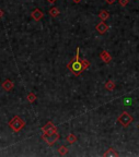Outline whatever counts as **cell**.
<instances>
[{
    "label": "cell",
    "mask_w": 139,
    "mask_h": 157,
    "mask_svg": "<svg viewBox=\"0 0 139 157\" xmlns=\"http://www.w3.org/2000/svg\"><path fill=\"white\" fill-rule=\"evenodd\" d=\"M138 127H139V125H138Z\"/></svg>",
    "instance_id": "603a6c76"
},
{
    "label": "cell",
    "mask_w": 139,
    "mask_h": 157,
    "mask_svg": "<svg viewBox=\"0 0 139 157\" xmlns=\"http://www.w3.org/2000/svg\"><path fill=\"white\" fill-rule=\"evenodd\" d=\"M95 30L100 33V34H104V33L107 32V30H108V25L105 23V21H102V22H100L99 24H96Z\"/></svg>",
    "instance_id": "8992f818"
},
{
    "label": "cell",
    "mask_w": 139,
    "mask_h": 157,
    "mask_svg": "<svg viewBox=\"0 0 139 157\" xmlns=\"http://www.w3.org/2000/svg\"><path fill=\"white\" fill-rule=\"evenodd\" d=\"M13 87H15V83L12 82L11 80H9V78L4 80V82H2V89H4V91H7V92H10V91H12V89H13Z\"/></svg>",
    "instance_id": "52a82bcc"
},
{
    "label": "cell",
    "mask_w": 139,
    "mask_h": 157,
    "mask_svg": "<svg viewBox=\"0 0 139 157\" xmlns=\"http://www.w3.org/2000/svg\"><path fill=\"white\" fill-rule=\"evenodd\" d=\"M81 60V66H82V70L84 71V70H87V69L89 68L90 67V61L89 60H87V59H80Z\"/></svg>",
    "instance_id": "2e32d148"
},
{
    "label": "cell",
    "mask_w": 139,
    "mask_h": 157,
    "mask_svg": "<svg viewBox=\"0 0 139 157\" xmlns=\"http://www.w3.org/2000/svg\"><path fill=\"white\" fill-rule=\"evenodd\" d=\"M2 17H4V11L0 9V19L2 18Z\"/></svg>",
    "instance_id": "44dd1931"
},
{
    "label": "cell",
    "mask_w": 139,
    "mask_h": 157,
    "mask_svg": "<svg viewBox=\"0 0 139 157\" xmlns=\"http://www.w3.org/2000/svg\"><path fill=\"white\" fill-rule=\"evenodd\" d=\"M118 4H121L122 7H126L129 4V0H118Z\"/></svg>",
    "instance_id": "ac0fdd59"
},
{
    "label": "cell",
    "mask_w": 139,
    "mask_h": 157,
    "mask_svg": "<svg viewBox=\"0 0 139 157\" xmlns=\"http://www.w3.org/2000/svg\"><path fill=\"white\" fill-rule=\"evenodd\" d=\"M31 17H32V19H34L35 21H39L41 19H43L44 17V13L42 12V10H39V9H34V10L32 11V13H31Z\"/></svg>",
    "instance_id": "ba28073f"
},
{
    "label": "cell",
    "mask_w": 139,
    "mask_h": 157,
    "mask_svg": "<svg viewBox=\"0 0 139 157\" xmlns=\"http://www.w3.org/2000/svg\"><path fill=\"white\" fill-rule=\"evenodd\" d=\"M48 13H49L50 17H53V18H56V17H58V15L60 14V11L58 10V8L52 7L49 10H48Z\"/></svg>",
    "instance_id": "8fae6325"
},
{
    "label": "cell",
    "mask_w": 139,
    "mask_h": 157,
    "mask_svg": "<svg viewBox=\"0 0 139 157\" xmlns=\"http://www.w3.org/2000/svg\"><path fill=\"white\" fill-rule=\"evenodd\" d=\"M72 1H74V2H76V4H78V2H80L81 0H72Z\"/></svg>",
    "instance_id": "7402d4cb"
},
{
    "label": "cell",
    "mask_w": 139,
    "mask_h": 157,
    "mask_svg": "<svg viewBox=\"0 0 139 157\" xmlns=\"http://www.w3.org/2000/svg\"><path fill=\"white\" fill-rule=\"evenodd\" d=\"M79 51H80V48L77 47V53H76V57L70 60V62L67 64V69L69 71L72 72V74L76 75V76H79L81 74L83 70H82V66H81V60L79 58Z\"/></svg>",
    "instance_id": "6da1fadb"
},
{
    "label": "cell",
    "mask_w": 139,
    "mask_h": 157,
    "mask_svg": "<svg viewBox=\"0 0 139 157\" xmlns=\"http://www.w3.org/2000/svg\"><path fill=\"white\" fill-rule=\"evenodd\" d=\"M42 140H44L48 145H54L59 140V134H58V132L54 133V134H44L43 133Z\"/></svg>",
    "instance_id": "277c9868"
},
{
    "label": "cell",
    "mask_w": 139,
    "mask_h": 157,
    "mask_svg": "<svg viewBox=\"0 0 139 157\" xmlns=\"http://www.w3.org/2000/svg\"><path fill=\"white\" fill-rule=\"evenodd\" d=\"M66 141H67L69 144H74V143H76V141H77V136H76L75 134L70 133V134L66 138Z\"/></svg>",
    "instance_id": "5bb4252c"
},
{
    "label": "cell",
    "mask_w": 139,
    "mask_h": 157,
    "mask_svg": "<svg viewBox=\"0 0 139 157\" xmlns=\"http://www.w3.org/2000/svg\"><path fill=\"white\" fill-rule=\"evenodd\" d=\"M99 18H100L102 21H106L107 19L110 18V13H108L106 10H101L100 13H99Z\"/></svg>",
    "instance_id": "7c38bea8"
},
{
    "label": "cell",
    "mask_w": 139,
    "mask_h": 157,
    "mask_svg": "<svg viewBox=\"0 0 139 157\" xmlns=\"http://www.w3.org/2000/svg\"><path fill=\"white\" fill-rule=\"evenodd\" d=\"M100 58H101V60L103 61V62H105V63H110L111 61H112V56L107 53L106 50H103V51L101 53Z\"/></svg>",
    "instance_id": "9c48e42d"
},
{
    "label": "cell",
    "mask_w": 139,
    "mask_h": 157,
    "mask_svg": "<svg viewBox=\"0 0 139 157\" xmlns=\"http://www.w3.org/2000/svg\"><path fill=\"white\" fill-rule=\"evenodd\" d=\"M26 98H28V100H29L30 103H34L37 97H36V95L34 93H29L28 94V96H26Z\"/></svg>",
    "instance_id": "e0dca14e"
},
{
    "label": "cell",
    "mask_w": 139,
    "mask_h": 157,
    "mask_svg": "<svg viewBox=\"0 0 139 157\" xmlns=\"http://www.w3.org/2000/svg\"><path fill=\"white\" fill-rule=\"evenodd\" d=\"M24 125H25L24 120H23L21 117H19V116H15V117L10 120V122H9V127H10V129H12L15 132L21 131L22 129L24 128Z\"/></svg>",
    "instance_id": "7a4b0ae2"
},
{
    "label": "cell",
    "mask_w": 139,
    "mask_h": 157,
    "mask_svg": "<svg viewBox=\"0 0 139 157\" xmlns=\"http://www.w3.org/2000/svg\"><path fill=\"white\" fill-rule=\"evenodd\" d=\"M103 156L104 157H108V156L110 157H117L118 153L114 150V148H113V147H110V148H108V150L103 154Z\"/></svg>",
    "instance_id": "30bf717a"
},
{
    "label": "cell",
    "mask_w": 139,
    "mask_h": 157,
    "mask_svg": "<svg viewBox=\"0 0 139 157\" xmlns=\"http://www.w3.org/2000/svg\"><path fill=\"white\" fill-rule=\"evenodd\" d=\"M132 120H134V119H132V115H129L127 111L122 112V115L118 117V119H117L118 123H121L123 127H128V125L132 122Z\"/></svg>",
    "instance_id": "3957f363"
},
{
    "label": "cell",
    "mask_w": 139,
    "mask_h": 157,
    "mask_svg": "<svg viewBox=\"0 0 139 157\" xmlns=\"http://www.w3.org/2000/svg\"><path fill=\"white\" fill-rule=\"evenodd\" d=\"M47 2H48V4H55V2H56V1H57V0H46Z\"/></svg>",
    "instance_id": "ffe728a7"
},
{
    "label": "cell",
    "mask_w": 139,
    "mask_h": 157,
    "mask_svg": "<svg viewBox=\"0 0 139 157\" xmlns=\"http://www.w3.org/2000/svg\"><path fill=\"white\" fill-rule=\"evenodd\" d=\"M105 89H107V91H110V92H112L113 89H115V83L113 82V81H111V80H108L106 83H105Z\"/></svg>",
    "instance_id": "4fadbf2b"
},
{
    "label": "cell",
    "mask_w": 139,
    "mask_h": 157,
    "mask_svg": "<svg viewBox=\"0 0 139 157\" xmlns=\"http://www.w3.org/2000/svg\"><path fill=\"white\" fill-rule=\"evenodd\" d=\"M69 150H68L67 146H59L58 147V153L60 154L61 156H65V155H67Z\"/></svg>",
    "instance_id": "9a60e30c"
},
{
    "label": "cell",
    "mask_w": 139,
    "mask_h": 157,
    "mask_svg": "<svg viewBox=\"0 0 139 157\" xmlns=\"http://www.w3.org/2000/svg\"><path fill=\"white\" fill-rule=\"evenodd\" d=\"M105 1H106L107 4H113L115 1H116V0H105Z\"/></svg>",
    "instance_id": "d6986e66"
},
{
    "label": "cell",
    "mask_w": 139,
    "mask_h": 157,
    "mask_svg": "<svg viewBox=\"0 0 139 157\" xmlns=\"http://www.w3.org/2000/svg\"><path fill=\"white\" fill-rule=\"evenodd\" d=\"M42 131H43L44 134H54V133H57V128L52 121H48L42 128Z\"/></svg>",
    "instance_id": "5b68a950"
}]
</instances>
